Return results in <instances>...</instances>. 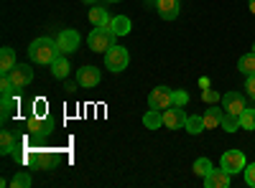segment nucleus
Instances as JSON below:
<instances>
[{
    "label": "nucleus",
    "mask_w": 255,
    "mask_h": 188,
    "mask_svg": "<svg viewBox=\"0 0 255 188\" xmlns=\"http://www.w3.org/2000/svg\"><path fill=\"white\" fill-rule=\"evenodd\" d=\"M59 44L46 36H41L36 41H31V46H28V56L36 61V64H51V61L59 56Z\"/></svg>",
    "instance_id": "obj_1"
},
{
    "label": "nucleus",
    "mask_w": 255,
    "mask_h": 188,
    "mask_svg": "<svg viewBox=\"0 0 255 188\" xmlns=\"http://www.w3.org/2000/svg\"><path fill=\"white\" fill-rule=\"evenodd\" d=\"M87 44H90V49H92L95 54H105L108 49H113V46H115V33H113V28H110V26L95 28V31L90 33V38H87Z\"/></svg>",
    "instance_id": "obj_2"
},
{
    "label": "nucleus",
    "mask_w": 255,
    "mask_h": 188,
    "mask_svg": "<svg viewBox=\"0 0 255 188\" xmlns=\"http://www.w3.org/2000/svg\"><path fill=\"white\" fill-rule=\"evenodd\" d=\"M148 107L151 110H168V107H174V89H168V87H156L151 94H148Z\"/></svg>",
    "instance_id": "obj_3"
},
{
    "label": "nucleus",
    "mask_w": 255,
    "mask_h": 188,
    "mask_svg": "<svg viewBox=\"0 0 255 188\" xmlns=\"http://www.w3.org/2000/svg\"><path fill=\"white\" fill-rule=\"evenodd\" d=\"M128 61H130V56H128V49H123V46H113L105 51V66L115 74L128 66Z\"/></svg>",
    "instance_id": "obj_4"
},
{
    "label": "nucleus",
    "mask_w": 255,
    "mask_h": 188,
    "mask_svg": "<svg viewBox=\"0 0 255 188\" xmlns=\"http://www.w3.org/2000/svg\"><path fill=\"white\" fill-rule=\"evenodd\" d=\"M220 165H222L227 173H240V171H245L248 160H245V153H243V150H227V153L222 155Z\"/></svg>",
    "instance_id": "obj_5"
},
{
    "label": "nucleus",
    "mask_w": 255,
    "mask_h": 188,
    "mask_svg": "<svg viewBox=\"0 0 255 188\" xmlns=\"http://www.w3.org/2000/svg\"><path fill=\"white\" fill-rule=\"evenodd\" d=\"M8 76H10V81H13L15 89H23V87H28L31 81H33V69H31L28 64H15Z\"/></svg>",
    "instance_id": "obj_6"
},
{
    "label": "nucleus",
    "mask_w": 255,
    "mask_h": 188,
    "mask_svg": "<svg viewBox=\"0 0 255 188\" xmlns=\"http://www.w3.org/2000/svg\"><path fill=\"white\" fill-rule=\"evenodd\" d=\"M163 127H168V130H184L186 127L184 107H168V110H163Z\"/></svg>",
    "instance_id": "obj_7"
},
{
    "label": "nucleus",
    "mask_w": 255,
    "mask_h": 188,
    "mask_svg": "<svg viewBox=\"0 0 255 188\" xmlns=\"http://www.w3.org/2000/svg\"><path fill=\"white\" fill-rule=\"evenodd\" d=\"M79 33L77 31H72V28H64L61 33H59V38H56V44H59V51L61 54H72V51H77L79 49Z\"/></svg>",
    "instance_id": "obj_8"
},
{
    "label": "nucleus",
    "mask_w": 255,
    "mask_h": 188,
    "mask_svg": "<svg viewBox=\"0 0 255 188\" xmlns=\"http://www.w3.org/2000/svg\"><path fill=\"white\" fill-rule=\"evenodd\" d=\"M77 84H79L82 89L97 87V84H100V69H97V66H82V69L77 71Z\"/></svg>",
    "instance_id": "obj_9"
},
{
    "label": "nucleus",
    "mask_w": 255,
    "mask_h": 188,
    "mask_svg": "<svg viewBox=\"0 0 255 188\" xmlns=\"http://www.w3.org/2000/svg\"><path fill=\"white\" fill-rule=\"evenodd\" d=\"M26 130H28L33 137H46V135L54 130V122H49V120H44V117L33 115V117L28 120V125H26Z\"/></svg>",
    "instance_id": "obj_10"
},
{
    "label": "nucleus",
    "mask_w": 255,
    "mask_h": 188,
    "mask_svg": "<svg viewBox=\"0 0 255 188\" xmlns=\"http://www.w3.org/2000/svg\"><path fill=\"white\" fill-rule=\"evenodd\" d=\"M222 110L240 117L243 110H245V99H243L238 92H227V94H222Z\"/></svg>",
    "instance_id": "obj_11"
},
{
    "label": "nucleus",
    "mask_w": 255,
    "mask_h": 188,
    "mask_svg": "<svg viewBox=\"0 0 255 188\" xmlns=\"http://www.w3.org/2000/svg\"><path fill=\"white\" fill-rule=\"evenodd\" d=\"M230 176L225 168H212L209 176H204V186L207 188H227L230 186Z\"/></svg>",
    "instance_id": "obj_12"
},
{
    "label": "nucleus",
    "mask_w": 255,
    "mask_h": 188,
    "mask_svg": "<svg viewBox=\"0 0 255 188\" xmlns=\"http://www.w3.org/2000/svg\"><path fill=\"white\" fill-rule=\"evenodd\" d=\"M156 10L163 20L179 18V0H156Z\"/></svg>",
    "instance_id": "obj_13"
},
{
    "label": "nucleus",
    "mask_w": 255,
    "mask_h": 188,
    "mask_svg": "<svg viewBox=\"0 0 255 188\" xmlns=\"http://www.w3.org/2000/svg\"><path fill=\"white\" fill-rule=\"evenodd\" d=\"M222 112H225V110H220V104H217V107L204 110V115H202V120H204V130L222 127Z\"/></svg>",
    "instance_id": "obj_14"
},
{
    "label": "nucleus",
    "mask_w": 255,
    "mask_h": 188,
    "mask_svg": "<svg viewBox=\"0 0 255 188\" xmlns=\"http://www.w3.org/2000/svg\"><path fill=\"white\" fill-rule=\"evenodd\" d=\"M110 28H113L115 36H128L130 28H133V23H130V18H128V15H115L110 20Z\"/></svg>",
    "instance_id": "obj_15"
},
{
    "label": "nucleus",
    "mask_w": 255,
    "mask_h": 188,
    "mask_svg": "<svg viewBox=\"0 0 255 188\" xmlns=\"http://www.w3.org/2000/svg\"><path fill=\"white\" fill-rule=\"evenodd\" d=\"M143 125H145L148 130L163 127V112H161V110H148V112L143 115Z\"/></svg>",
    "instance_id": "obj_16"
},
{
    "label": "nucleus",
    "mask_w": 255,
    "mask_h": 188,
    "mask_svg": "<svg viewBox=\"0 0 255 188\" xmlns=\"http://www.w3.org/2000/svg\"><path fill=\"white\" fill-rule=\"evenodd\" d=\"M49 66H51V74H54L56 79H67V74H69V61L64 59L61 54H59V56H56V59L51 61Z\"/></svg>",
    "instance_id": "obj_17"
},
{
    "label": "nucleus",
    "mask_w": 255,
    "mask_h": 188,
    "mask_svg": "<svg viewBox=\"0 0 255 188\" xmlns=\"http://www.w3.org/2000/svg\"><path fill=\"white\" fill-rule=\"evenodd\" d=\"M90 20H92V26L95 28H102V26H110V15L105 8H90Z\"/></svg>",
    "instance_id": "obj_18"
},
{
    "label": "nucleus",
    "mask_w": 255,
    "mask_h": 188,
    "mask_svg": "<svg viewBox=\"0 0 255 188\" xmlns=\"http://www.w3.org/2000/svg\"><path fill=\"white\" fill-rule=\"evenodd\" d=\"M15 66V56H13V49L3 46V51H0V71L3 74H10V69Z\"/></svg>",
    "instance_id": "obj_19"
},
{
    "label": "nucleus",
    "mask_w": 255,
    "mask_h": 188,
    "mask_svg": "<svg viewBox=\"0 0 255 188\" xmlns=\"http://www.w3.org/2000/svg\"><path fill=\"white\" fill-rule=\"evenodd\" d=\"M238 69H240V74L253 76V74H255V54H245V56H240Z\"/></svg>",
    "instance_id": "obj_20"
},
{
    "label": "nucleus",
    "mask_w": 255,
    "mask_h": 188,
    "mask_svg": "<svg viewBox=\"0 0 255 188\" xmlns=\"http://www.w3.org/2000/svg\"><path fill=\"white\" fill-rule=\"evenodd\" d=\"M189 135H199V132H204V120L199 117V115H191V117H186V127H184Z\"/></svg>",
    "instance_id": "obj_21"
},
{
    "label": "nucleus",
    "mask_w": 255,
    "mask_h": 188,
    "mask_svg": "<svg viewBox=\"0 0 255 188\" xmlns=\"http://www.w3.org/2000/svg\"><path fill=\"white\" fill-rule=\"evenodd\" d=\"M222 130H225V132L243 130V127H240V117H238V115H230V112H222Z\"/></svg>",
    "instance_id": "obj_22"
},
{
    "label": "nucleus",
    "mask_w": 255,
    "mask_h": 188,
    "mask_svg": "<svg viewBox=\"0 0 255 188\" xmlns=\"http://www.w3.org/2000/svg\"><path fill=\"white\" fill-rule=\"evenodd\" d=\"M13 150H15V137H13L8 130H3V132H0V153L10 155Z\"/></svg>",
    "instance_id": "obj_23"
},
{
    "label": "nucleus",
    "mask_w": 255,
    "mask_h": 188,
    "mask_svg": "<svg viewBox=\"0 0 255 188\" xmlns=\"http://www.w3.org/2000/svg\"><path fill=\"white\" fill-rule=\"evenodd\" d=\"M212 168H215V165H212V160H209V158H197V160H194V173H197V176H202V178H204V176H209V171H212Z\"/></svg>",
    "instance_id": "obj_24"
},
{
    "label": "nucleus",
    "mask_w": 255,
    "mask_h": 188,
    "mask_svg": "<svg viewBox=\"0 0 255 188\" xmlns=\"http://www.w3.org/2000/svg\"><path fill=\"white\" fill-rule=\"evenodd\" d=\"M240 127L243 130H255V110H243V115H240Z\"/></svg>",
    "instance_id": "obj_25"
},
{
    "label": "nucleus",
    "mask_w": 255,
    "mask_h": 188,
    "mask_svg": "<svg viewBox=\"0 0 255 188\" xmlns=\"http://www.w3.org/2000/svg\"><path fill=\"white\" fill-rule=\"evenodd\" d=\"M10 186H13V188H28V186H31V176H28L26 171H20V173H15V178L10 181Z\"/></svg>",
    "instance_id": "obj_26"
},
{
    "label": "nucleus",
    "mask_w": 255,
    "mask_h": 188,
    "mask_svg": "<svg viewBox=\"0 0 255 188\" xmlns=\"http://www.w3.org/2000/svg\"><path fill=\"white\" fill-rule=\"evenodd\" d=\"M13 107H15V102H13V94L10 97H3V112H0V117H3V122L13 115Z\"/></svg>",
    "instance_id": "obj_27"
},
{
    "label": "nucleus",
    "mask_w": 255,
    "mask_h": 188,
    "mask_svg": "<svg viewBox=\"0 0 255 188\" xmlns=\"http://www.w3.org/2000/svg\"><path fill=\"white\" fill-rule=\"evenodd\" d=\"M13 81H10V76L8 74H3V79H0V92H3V97H10L13 94Z\"/></svg>",
    "instance_id": "obj_28"
},
{
    "label": "nucleus",
    "mask_w": 255,
    "mask_h": 188,
    "mask_svg": "<svg viewBox=\"0 0 255 188\" xmlns=\"http://www.w3.org/2000/svg\"><path fill=\"white\" fill-rule=\"evenodd\" d=\"M189 104V94L184 89H176L174 92V107H186Z\"/></svg>",
    "instance_id": "obj_29"
},
{
    "label": "nucleus",
    "mask_w": 255,
    "mask_h": 188,
    "mask_svg": "<svg viewBox=\"0 0 255 188\" xmlns=\"http://www.w3.org/2000/svg\"><path fill=\"white\" fill-rule=\"evenodd\" d=\"M243 173H245V183L255 188V163H250V165H245V171H243Z\"/></svg>",
    "instance_id": "obj_30"
},
{
    "label": "nucleus",
    "mask_w": 255,
    "mask_h": 188,
    "mask_svg": "<svg viewBox=\"0 0 255 188\" xmlns=\"http://www.w3.org/2000/svg\"><path fill=\"white\" fill-rule=\"evenodd\" d=\"M33 115H38V117H46V102H44V99H38V102L33 104Z\"/></svg>",
    "instance_id": "obj_31"
},
{
    "label": "nucleus",
    "mask_w": 255,
    "mask_h": 188,
    "mask_svg": "<svg viewBox=\"0 0 255 188\" xmlns=\"http://www.w3.org/2000/svg\"><path fill=\"white\" fill-rule=\"evenodd\" d=\"M204 102H209V104H215V102H220V94L215 92V89H204Z\"/></svg>",
    "instance_id": "obj_32"
},
{
    "label": "nucleus",
    "mask_w": 255,
    "mask_h": 188,
    "mask_svg": "<svg viewBox=\"0 0 255 188\" xmlns=\"http://www.w3.org/2000/svg\"><path fill=\"white\" fill-rule=\"evenodd\" d=\"M245 89H248V97H250V99H255V74H253V76H248Z\"/></svg>",
    "instance_id": "obj_33"
},
{
    "label": "nucleus",
    "mask_w": 255,
    "mask_h": 188,
    "mask_svg": "<svg viewBox=\"0 0 255 188\" xmlns=\"http://www.w3.org/2000/svg\"><path fill=\"white\" fill-rule=\"evenodd\" d=\"M82 3H87V5H95V3H97V0H82Z\"/></svg>",
    "instance_id": "obj_34"
},
{
    "label": "nucleus",
    "mask_w": 255,
    "mask_h": 188,
    "mask_svg": "<svg viewBox=\"0 0 255 188\" xmlns=\"http://www.w3.org/2000/svg\"><path fill=\"white\" fill-rule=\"evenodd\" d=\"M250 13H255V0H250Z\"/></svg>",
    "instance_id": "obj_35"
},
{
    "label": "nucleus",
    "mask_w": 255,
    "mask_h": 188,
    "mask_svg": "<svg viewBox=\"0 0 255 188\" xmlns=\"http://www.w3.org/2000/svg\"><path fill=\"white\" fill-rule=\"evenodd\" d=\"M108 3H118V0H108Z\"/></svg>",
    "instance_id": "obj_36"
},
{
    "label": "nucleus",
    "mask_w": 255,
    "mask_h": 188,
    "mask_svg": "<svg viewBox=\"0 0 255 188\" xmlns=\"http://www.w3.org/2000/svg\"><path fill=\"white\" fill-rule=\"evenodd\" d=\"M253 54H255V44H253Z\"/></svg>",
    "instance_id": "obj_37"
}]
</instances>
